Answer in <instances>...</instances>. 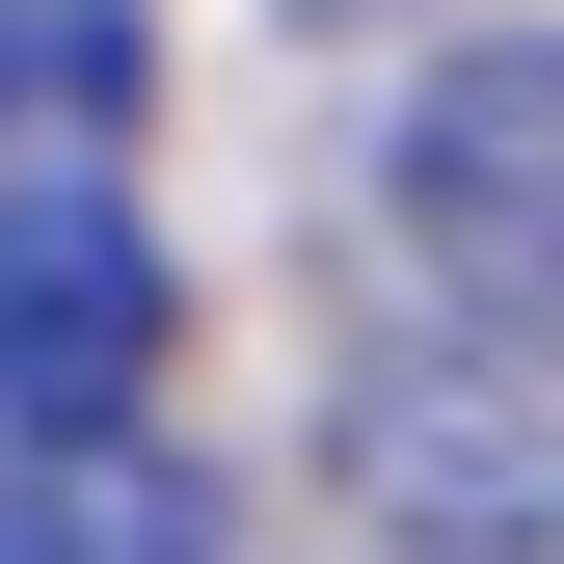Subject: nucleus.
Wrapping results in <instances>:
<instances>
[{"mask_svg":"<svg viewBox=\"0 0 564 564\" xmlns=\"http://www.w3.org/2000/svg\"><path fill=\"white\" fill-rule=\"evenodd\" d=\"M377 216H403V269H431L457 349L564 377V28H484V54H431V82H403Z\"/></svg>","mask_w":564,"mask_h":564,"instance_id":"obj_1","label":"nucleus"},{"mask_svg":"<svg viewBox=\"0 0 564 564\" xmlns=\"http://www.w3.org/2000/svg\"><path fill=\"white\" fill-rule=\"evenodd\" d=\"M162 403V242L108 162H0V431H134Z\"/></svg>","mask_w":564,"mask_h":564,"instance_id":"obj_2","label":"nucleus"},{"mask_svg":"<svg viewBox=\"0 0 564 564\" xmlns=\"http://www.w3.org/2000/svg\"><path fill=\"white\" fill-rule=\"evenodd\" d=\"M323 484H349L377 564H564V431L511 403V349H484V377H349Z\"/></svg>","mask_w":564,"mask_h":564,"instance_id":"obj_3","label":"nucleus"},{"mask_svg":"<svg viewBox=\"0 0 564 564\" xmlns=\"http://www.w3.org/2000/svg\"><path fill=\"white\" fill-rule=\"evenodd\" d=\"M0 564H242V511L162 431H0Z\"/></svg>","mask_w":564,"mask_h":564,"instance_id":"obj_4","label":"nucleus"},{"mask_svg":"<svg viewBox=\"0 0 564 564\" xmlns=\"http://www.w3.org/2000/svg\"><path fill=\"white\" fill-rule=\"evenodd\" d=\"M134 108H162L134 0H0V162H134Z\"/></svg>","mask_w":564,"mask_h":564,"instance_id":"obj_5","label":"nucleus"},{"mask_svg":"<svg viewBox=\"0 0 564 564\" xmlns=\"http://www.w3.org/2000/svg\"><path fill=\"white\" fill-rule=\"evenodd\" d=\"M296 28H403V0H296Z\"/></svg>","mask_w":564,"mask_h":564,"instance_id":"obj_6","label":"nucleus"}]
</instances>
